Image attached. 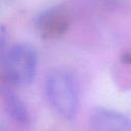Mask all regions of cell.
Instances as JSON below:
<instances>
[{
  "mask_svg": "<svg viewBox=\"0 0 131 131\" xmlns=\"http://www.w3.org/2000/svg\"><path fill=\"white\" fill-rule=\"evenodd\" d=\"M2 99L8 116L19 125H27L30 117L24 101L9 88L2 89Z\"/></svg>",
  "mask_w": 131,
  "mask_h": 131,
  "instance_id": "5",
  "label": "cell"
},
{
  "mask_svg": "<svg viewBox=\"0 0 131 131\" xmlns=\"http://www.w3.org/2000/svg\"><path fill=\"white\" fill-rule=\"evenodd\" d=\"M90 131H131V119L121 112L96 107L89 117Z\"/></svg>",
  "mask_w": 131,
  "mask_h": 131,
  "instance_id": "3",
  "label": "cell"
},
{
  "mask_svg": "<svg viewBox=\"0 0 131 131\" xmlns=\"http://www.w3.org/2000/svg\"><path fill=\"white\" fill-rule=\"evenodd\" d=\"M1 131H9V130H7V129H4V128H2V129H1Z\"/></svg>",
  "mask_w": 131,
  "mask_h": 131,
  "instance_id": "6",
  "label": "cell"
},
{
  "mask_svg": "<svg viewBox=\"0 0 131 131\" xmlns=\"http://www.w3.org/2000/svg\"><path fill=\"white\" fill-rule=\"evenodd\" d=\"M45 94L50 105L60 116L73 118L79 105V88L75 77L64 69H55L46 76Z\"/></svg>",
  "mask_w": 131,
  "mask_h": 131,
  "instance_id": "1",
  "label": "cell"
},
{
  "mask_svg": "<svg viewBox=\"0 0 131 131\" xmlns=\"http://www.w3.org/2000/svg\"><path fill=\"white\" fill-rule=\"evenodd\" d=\"M38 64L36 49L28 43H16L1 53V68L8 85L27 86L35 78Z\"/></svg>",
  "mask_w": 131,
  "mask_h": 131,
  "instance_id": "2",
  "label": "cell"
},
{
  "mask_svg": "<svg viewBox=\"0 0 131 131\" xmlns=\"http://www.w3.org/2000/svg\"><path fill=\"white\" fill-rule=\"evenodd\" d=\"M68 18L69 16L63 9L58 7L50 8L38 16L37 27L42 34L48 37L57 36L66 30L69 24Z\"/></svg>",
  "mask_w": 131,
  "mask_h": 131,
  "instance_id": "4",
  "label": "cell"
}]
</instances>
